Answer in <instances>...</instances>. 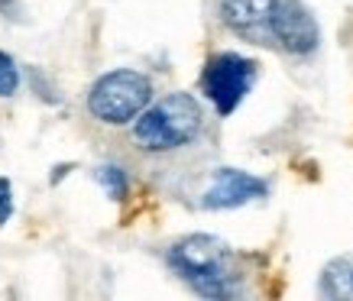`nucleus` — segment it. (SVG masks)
<instances>
[{
  "instance_id": "f257e3e1",
  "label": "nucleus",
  "mask_w": 353,
  "mask_h": 301,
  "mask_svg": "<svg viewBox=\"0 0 353 301\" xmlns=\"http://www.w3.org/2000/svg\"><path fill=\"white\" fill-rule=\"evenodd\" d=\"M169 266L201 298H214V301L234 298L240 291V282H236L234 272V256H230L224 240L211 237V233L182 237L169 249Z\"/></svg>"
},
{
  "instance_id": "f03ea898",
  "label": "nucleus",
  "mask_w": 353,
  "mask_h": 301,
  "mask_svg": "<svg viewBox=\"0 0 353 301\" xmlns=\"http://www.w3.org/2000/svg\"><path fill=\"white\" fill-rule=\"evenodd\" d=\"M204 110L192 94L172 91L156 104L143 110L133 123V140L146 152H172L182 149L201 133Z\"/></svg>"
},
{
  "instance_id": "7ed1b4c3",
  "label": "nucleus",
  "mask_w": 353,
  "mask_h": 301,
  "mask_svg": "<svg viewBox=\"0 0 353 301\" xmlns=\"http://www.w3.org/2000/svg\"><path fill=\"white\" fill-rule=\"evenodd\" d=\"M152 104V81L143 72L133 68H117L101 75L88 94V110L91 117L110 127H123L143 114Z\"/></svg>"
},
{
  "instance_id": "20e7f679",
  "label": "nucleus",
  "mask_w": 353,
  "mask_h": 301,
  "mask_svg": "<svg viewBox=\"0 0 353 301\" xmlns=\"http://www.w3.org/2000/svg\"><path fill=\"white\" fill-rule=\"evenodd\" d=\"M259 75V65L253 59H246L240 52H217L208 59L201 72V91L208 94V101L214 104V110L221 117H230L243 97L253 91Z\"/></svg>"
},
{
  "instance_id": "39448f33",
  "label": "nucleus",
  "mask_w": 353,
  "mask_h": 301,
  "mask_svg": "<svg viewBox=\"0 0 353 301\" xmlns=\"http://www.w3.org/2000/svg\"><path fill=\"white\" fill-rule=\"evenodd\" d=\"M269 36L292 55H311L321 43V30L301 0H279L269 17Z\"/></svg>"
},
{
  "instance_id": "423d86ee",
  "label": "nucleus",
  "mask_w": 353,
  "mask_h": 301,
  "mask_svg": "<svg viewBox=\"0 0 353 301\" xmlns=\"http://www.w3.org/2000/svg\"><path fill=\"white\" fill-rule=\"evenodd\" d=\"M269 194V185L253 172L243 169H217L211 188L204 191L201 205L208 211H230V207H243L250 201H259Z\"/></svg>"
},
{
  "instance_id": "0eeeda50",
  "label": "nucleus",
  "mask_w": 353,
  "mask_h": 301,
  "mask_svg": "<svg viewBox=\"0 0 353 301\" xmlns=\"http://www.w3.org/2000/svg\"><path fill=\"white\" fill-rule=\"evenodd\" d=\"M279 0H221V17L230 30L236 32H253L266 30L269 32V17L276 10Z\"/></svg>"
},
{
  "instance_id": "6e6552de",
  "label": "nucleus",
  "mask_w": 353,
  "mask_h": 301,
  "mask_svg": "<svg viewBox=\"0 0 353 301\" xmlns=\"http://www.w3.org/2000/svg\"><path fill=\"white\" fill-rule=\"evenodd\" d=\"M321 295L331 301H353V253L331 259L321 269Z\"/></svg>"
},
{
  "instance_id": "1a4fd4ad",
  "label": "nucleus",
  "mask_w": 353,
  "mask_h": 301,
  "mask_svg": "<svg viewBox=\"0 0 353 301\" xmlns=\"http://www.w3.org/2000/svg\"><path fill=\"white\" fill-rule=\"evenodd\" d=\"M94 178H97V185L104 188L108 198H114V201H123V198H127V172H123L120 165H97Z\"/></svg>"
},
{
  "instance_id": "9d476101",
  "label": "nucleus",
  "mask_w": 353,
  "mask_h": 301,
  "mask_svg": "<svg viewBox=\"0 0 353 301\" xmlns=\"http://www.w3.org/2000/svg\"><path fill=\"white\" fill-rule=\"evenodd\" d=\"M20 87V68L13 62V55L0 52V97H10Z\"/></svg>"
},
{
  "instance_id": "9b49d317",
  "label": "nucleus",
  "mask_w": 353,
  "mask_h": 301,
  "mask_svg": "<svg viewBox=\"0 0 353 301\" xmlns=\"http://www.w3.org/2000/svg\"><path fill=\"white\" fill-rule=\"evenodd\" d=\"M13 217V185L10 178H0V227Z\"/></svg>"
}]
</instances>
